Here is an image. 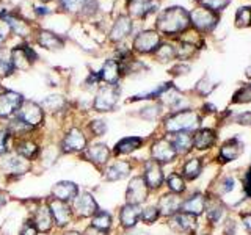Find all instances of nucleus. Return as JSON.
Segmentation results:
<instances>
[{
    "instance_id": "f257e3e1",
    "label": "nucleus",
    "mask_w": 251,
    "mask_h": 235,
    "mask_svg": "<svg viewBox=\"0 0 251 235\" xmlns=\"http://www.w3.org/2000/svg\"><path fill=\"white\" fill-rule=\"evenodd\" d=\"M202 118L196 110L187 108L179 110V112H173L167 118H163L162 130L165 135H175L179 132H196L201 129Z\"/></svg>"
},
{
    "instance_id": "f03ea898",
    "label": "nucleus",
    "mask_w": 251,
    "mask_h": 235,
    "mask_svg": "<svg viewBox=\"0 0 251 235\" xmlns=\"http://www.w3.org/2000/svg\"><path fill=\"white\" fill-rule=\"evenodd\" d=\"M190 13H187L184 8L173 6L165 10L159 19H157V28L165 35H177L182 33L190 25Z\"/></svg>"
},
{
    "instance_id": "7ed1b4c3",
    "label": "nucleus",
    "mask_w": 251,
    "mask_h": 235,
    "mask_svg": "<svg viewBox=\"0 0 251 235\" xmlns=\"http://www.w3.org/2000/svg\"><path fill=\"white\" fill-rule=\"evenodd\" d=\"M149 159H152L154 162L160 163L162 166L163 164L176 163L179 155H177L176 149H175V146H173L168 135L152 138L151 144H149Z\"/></svg>"
},
{
    "instance_id": "20e7f679",
    "label": "nucleus",
    "mask_w": 251,
    "mask_h": 235,
    "mask_svg": "<svg viewBox=\"0 0 251 235\" xmlns=\"http://www.w3.org/2000/svg\"><path fill=\"white\" fill-rule=\"evenodd\" d=\"M149 194H151V190H149L143 174H137L129 179V185L126 188V202L143 206L148 202Z\"/></svg>"
},
{
    "instance_id": "39448f33",
    "label": "nucleus",
    "mask_w": 251,
    "mask_h": 235,
    "mask_svg": "<svg viewBox=\"0 0 251 235\" xmlns=\"http://www.w3.org/2000/svg\"><path fill=\"white\" fill-rule=\"evenodd\" d=\"M141 168H143V177L146 180L149 190L160 191L165 187V179H167V174L163 172L162 164L154 162L152 159H148V160H143Z\"/></svg>"
},
{
    "instance_id": "423d86ee",
    "label": "nucleus",
    "mask_w": 251,
    "mask_h": 235,
    "mask_svg": "<svg viewBox=\"0 0 251 235\" xmlns=\"http://www.w3.org/2000/svg\"><path fill=\"white\" fill-rule=\"evenodd\" d=\"M243 152H245V144H243V141L239 137H232L229 140H226L225 143L218 147L217 160L222 164L232 163L235 160H239Z\"/></svg>"
},
{
    "instance_id": "0eeeda50",
    "label": "nucleus",
    "mask_w": 251,
    "mask_h": 235,
    "mask_svg": "<svg viewBox=\"0 0 251 235\" xmlns=\"http://www.w3.org/2000/svg\"><path fill=\"white\" fill-rule=\"evenodd\" d=\"M168 226L176 234H184V235H195L200 229L198 216H195L192 213H185V212H179L173 218H170Z\"/></svg>"
},
{
    "instance_id": "6e6552de",
    "label": "nucleus",
    "mask_w": 251,
    "mask_h": 235,
    "mask_svg": "<svg viewBox=\"0 0 251 235\" xmlns=\"http://www.w3.org/2000/svg\"><path fill=\"white\" fill-rule=\"evenodd\" d=\"M118 96H120V91H118L116 85H104L94 99V110L96 112H112L118 102Z\"/></svg>"
},
{
    "instance_id": "1a4fd4ad",
    "label": "nucleus",
    "mask_w": 251,
    "mask_h": 235,
    "mask_svg": "<svg viewBox=\"0 0 251 235\" xmlns=\"http://www.w3.org/2000/svg\"><path fill=\"white\" fill-rule=\"evenodd\" d=\"M182 201L184 198L180 194H175L171 191H165L160 194L159 201H157V209L160 212V216L162 218H173L176 213L180 212V207H182Z\"/></svg>"
},
{
    "instance_id": "9d476101",
    "label": "nucleus",
    "mask_w": 251,
    "mask_h": 235,
    "mask_svg": "<svg viewBox=\"0 0 251 235\" xmlns=\"http://www.w3.org/2000/svg\"><path fill=\"white\" fill-rule=\"evenodd\" d=\"M73 212L78 218H93L99 212L98 202L90 193L77 194V198L73 201Z\"/></svg>"
},
{
    "instance_id": "9b49d317",
    "label": "nucleus",
    "mask_w": 251,
    "mask_h": 235,
    "mask_svg": "<svg viewBox=\"0 0 251 235\" xmlns=\"http://www.w3.org/2000/svg\"><path fill=\"white\" fill-rule=\"evenodd\" d=\"M160 47V35L154 30H145L133 39V49L140 53H155Z\"/></svg>"
},
{
    "instance_id": "f8f14e48",
    "label": "nucleus",
    "mask_w": 251,
    "mask_h": 235,
    "mask_svg": "<svg viewBox=\"0 0 251 235\" xmlns=\"http://www.w3.org/2000/svg\"><path fill=\"white\" fill-rule=\"evenodd\" d=\"M218 141L217 130L209 127H201L193 132V151L196 152H209L215 147Z\"/></svg>"
},
{
    "instance_id": "ddd939ff",
    "label": "nucleus",
    "mask_w": 251,
    "mask_h": 235,
    "mask_svg": "<svg viewBox=\"0 0 251 235\" xmlns=\"http://www.w3.org/2000/svg\"><path fill=\"white\" fill-rule=\"evenodd\" d=\"M190 22L200 31H209L217 25L218 18L214 11L207 10V8H195L190 13Z\"/></svg>"
},
{
    "instance_id": "4468645a",
    "label": "nucleus",
    "mask_w": 251,
    "mask_h": 235,
    "mask_svg": "<svg viewBox=\"0 0 251 235\" xmlns=\"http://www.w3.org/2000/svg\"><path fill=\"white\" fill-rule=\"evenodd\" d=\"M86 137L83 135V132L80 129H71L65 138L61 141V151L66 154H73V152H82L86 149Z\"/></svg>"
},
{
    "instance_id": "2eb2a0df",
    "label": "nucleus",
    "mask_w": 251,
    "mask_h": 235,
    "mask_svg": "<svg viewBox=\"0 0 251 235\" xmlns=\"http://www.w3.org/2000/svg\"><path fill=\"white\" fill-rule=\"evenodd\" d=\"M202 168H204V162L201 157L188 155V157H185L182 164H180L179 172L182 174V177L187 180V182H195L196 179L201 177Z\"/></svg>"
},
{
    "instance_id": "dca6fc26",
    "label": "nucleus",
    "mask_w": 251,
    "mask_h": 235,
    "mask_svg": "<svg viewBox=\"0 0 251 235\" xmlns=\"http://www.w3.org/2000/svg\"><path fill=\"white\" fill-rule=\"evenodd\" d=\"M141 206H135V204H127L126 202L120 210V224L124 231H132L135 229L140 223V215H141Z\"/></svg>"
},
{
    "instance_id": "f3484780",
    "label": "nucleus",
    "mask_w": 251,
    "mask_h": 235,
    "mask_svg": "<svg viewBox=\"0 0 251 235\" xmlns=\"http://www.w3.org/2000/svg\"><path fill=\"white\" fill-rule=\"evenodd\" d=\"M180 212L192 213L198 218L201 215H204V212H206V193L193 191L192 194H188L187 198H184V201H182Z\"/></svg>"
},
{
    "instance_id": "a211bd4d",
    "label": "nucleus",
    "mask_w": 251,
    "mask_h": 235,
    "mask_svg": "<svg viewBox=\"0 0 251 235\" xmlns=\"http://www.w3.org/2000/svg\"><path fill=\"white\" fill-rule=\"evenodd\" d=\"M132 169H133L132 160H115L107 166L105 179L110 180V182H118V180L129 177Z\"/></svg>"
},
{
    "instance_id": "6ab92c4d",
    "label": "nucleus",
    "mask_w": 251,
    "mask_h": 235,
    "mask_svg": "<svg viewBox=\"0 0 251 235\" xmlns=\"http://www.w3.org/2000/svg\"><path fill=\"white\" fill-rule=\"evenodd\" d=\"M49 209L52 212L53 221L57 223L60 227L68 226L71 223V219H73L74 212H73V209L68 206V202H63V201H58V199L53 198L49 202Z\"/></svg>"
},
{
    "instance_id": "aec40b11",
    "label": "nucleus",
    "mask_w": 251,
    "mask_h": 235,
    "mask_svg": "<svg viewBox=\"0 0 251 235\" xmlns=\"http://www.w3.org/2000/svg\"><path fill=\"white\" fill-rule=\"evenodd\" d=\"M83 154L86 157V160H90L91 163L96 164V166H102V164L108 163L113 152L110 151V147H107V144L98 143V144H91L86 147Z\"/></svg>"
},
{
    "instance_id": "412c9836",
    "label": "nucleus",
    "mask_w": 251,
    "mask_h": 235,
    "mask_svg": "<svg viewBox=\"0 0 251 235\" xmlns=\"http://www.w3.org/2000/svg\"><path fill=\"white\" fill-rule=\"evenodd\" d=\"M173 146H175L179 157H188L193 151V133L192 132H179L175 135H168Z\"/></svg>"
},
{
    "instance_id": "4be33fe9",
    "label": "nucleus",
    "mask_w": 251,
    "mask_h": 235,
    "mask_svg": "<svg viewBox=\"0 0 251 235\" xmlns=\"http://www.w3.org/2000/svg\"><path fill=\"white\" fill-rule=\"evenodd\" d=\"M145 144L143 137H124L113 147L115 155H132L133 152L140 151Z\"/></svg>"
},
{
    "instance_id": "5701e85b",
    "label": "nucleus",
    "mask_w": 251,
    "mask_h": 235,
    "mask_svg": "<svg viewBox=\"0 0 251 235\" xmlns=\"http://www.w3.org/2000/svg\"><path fill=\"white\" fill-rule=\"evenodd\" d=\"M24 104V99L21 94L14 91H5L0 94V116H8L19 110Z\"/></svg>"
},
{
    "instance_id": "b1692460",
    "label": "nucleus",
    "mask_w": 251,
    "mask_h": 235,
    "mask_svg": "<svg viewBox=\"0 0 251 235\" xmlns=\"http://www.w3.org/2000/svg\"><path fill=\"white\" fill-rule=\"evenodd\" d=\"M123 74V66L118 60H107L99 70V77L107 85H116Z\"/></svg>"
},
{
    "instance_id": "393cba45",
    "label": "nucleus",
    "mask_w": 251,
    "mask_h": 235,
    "mask_svg": "<svg viewBox=\"0 0 251 235\" xmlns=\"http://www.w3.org/2000/svg\"><path fill=\"white\" fill-rule=\"evenodd\" d=\"M19 119L28 124L30 127H33L43 121V110L35 102H25L19 110Z\"/></svg>"
},
{
    "instance_id": "a878e982",
    "label": "nucleus",
    "mask_w": 251,
    "mask_h": 235,
    "mask_svg": "<svg viewBox=\"0 0 251 235\" xmlns=\"http://www.w3.org/2000/svg\"><path fill=\"white\" fill-rule=\"evenodd\" d=\"M78 194V187L74 182H69V180H63L58 182L52 188V196L55 199L63 201V202H71L77 198Z\"/></svg>"
},
{
    "instance_id": "bb28decb",
    "label": "nucleus",
    "mask_w": 251,
    "mask_h": 235,
    "mask_svg": "<svg viewBox=\"0 0 251 235\" xmlns=\"http://www.w3.org/2000/svg\"><path fill=\"white\" fill-rule=\"evenodd\" d=\"M0 168L5 172H11V174H21V172L27 171V162L24 157L16 155H5L0 159Z\"/></svg>"
},
{
    "instance_id": "cd10ccee",
    "label": "nucleus",
    "mask_w": 251,
    "mask_h": 235,
    "mask_svg": "<svg viewBox=\"0 0 251 235\" xmlns=\"http://www.w3.org/2000/svg\"><path fill=\"white\" fill-rule=\"evenodd\" d=\"M132 31V21L129 16H120L112 27V31H110V38L113 41H123L124 38H127L129 33Z\"/></svg>"
},
{
    "instance_id": "c85d7f7f",
    "label": "nucleus",
    "mask_w": 251,
    "mask_h": 235,
    "mask_svg": "<svg viewBox=\"0 0 251 235\" xmlns=\"http://www.w3.org/2000/svg\"><path fill=\"white\" fill-rule=\"evenodd\" d=\"M165 185H167V190L175 193V194H180L187 193V180L182 177L179 171H171L167 174V179H165Z\"/></svg>"
},
{
    "instance_id": "c756f323",
    "label": "nucleus",
    "mask_w": 251,
    "mask_h": 235,
    "mask_svg": "<svg viewBox=\"0 0 251 235\" xmlns=\"http://www.w3.org/2000/svg\"><path fill=\"white\" fill-rule=\"evenodd\" d=\"M235 185H237V182H235V177L232 174H223L222 177L217 179L215 187L210 188L209 191L215 193L217 196H220V198L223 199V196L231 194L235 190Z\"/></svg>"
},
{
    "instance_id": "7c9ffc66",
    "label": "nucleus",
    "mask_w": 251,
    "mask_h": 235,
    "mask_svg": "<svg viewBox=\"0 0 251 235\" xmlns=\"http://www.w3.org/2000/svg\"><path fill=\"white\" fill-rule=\"evenodd\" d=\"M35 226L39 232H49L53 224V216L49 207H39L35 215Z\"/></svg>"
},
{
    "instance_id": "2f4dec72",
    "label": "nucleus",
    "mask_w": 251,
    "mask_h": 235,
    "mask_svg": "<svg viewBox=\"0 0 251 235\" xmlns=\"http://www.w3.org/2000/svg\"><path fill=\"white\" fill-rule=\"evenodd\" d=\"M155 10V3L151 0H130V13L137 18H145Z\"/></svg>"
},
{
    "instance_id": "473e14b6",
    "label": "nucleus",
    "mask_w": 251,
    "mask_h": 235,
    "mask_svg": "<svg viewBox=\"0 0 251 235\" xmlns=\"http://www.w3.org/2000/svg\"><path fill=\"white\" fill-rule=\"evenodd\" d=\"M91 226L98 227V229H100V231L108 232L110 229H112V226H113V218H112V215L108 213V212L99 210L98 213L91 218Z\"/></svg>"
},
{
    "instance_id": "72a5a7b5",
    "label": "nucleus",
    "mask_w": 251,
    "mask_h": 235,
    "mask_svg": "<svg viewBox=\"0 0 251 235\" xmlns=\"http://www.w3.org/2000/svg\"><path fill=\"white\" fill-rule=\"evenodd\" d=\"M38 43L46 47V49H60V47H63V39L58 38L55 33H50V31H41Z\"/></svg>"
},
{
    "instance_id": "f704fd0d",
    "label": "nucleus",
    "mask_w": 251,
    "mask_h": 235,
    "mask_svg": "<svg viewBox=\"0 0 251 235\" xmlns=\"http://www.w3.org/2000/svg\"><path fill=\"white\" fill-rule=\"evenodd\" d=\"M162 216H160V212L157 209V206H146L141 209V215H140V223H143L146 226H151L154 223L159 221Z\"/></svg>"
},
{
    "instance_id": "c9c22d12",
    "label": "nucleus",
    "mask_w": 251,
    "mask_h": 235,
    "mask_svg": "<svg viewBox=\"0 0 251 235\" xmlns=\"http://www.w3.org/2000/svg\"><path fill=\"white\" fill-rule=\"evenodd\" d=\"M251 102V85L245 83L234 93L232 104H250Z\"/></svg>"
},
{
    "instance_id": "e433bc0d",
    "label": "nucleus",
    "mask_w": 251,
    "mask_h": 235,
    "mask_svg": "<svg viewBox=\"0 0 251 235\" xmlns=\"http://www.w3.org/2000/svg\"><path fill=\"white\" fill-rule=\"evenodd\" d=\"M143 119H148V121H154L157 119L160 115H162V104H151V105H148L145 108H141L140 110V113H138Z\"/></svg>"
},
{
    "instance_id": "4c0bfd02",
    "label": "nucleus",
    "mask_w": 251,
    "mask_h": 235,
    "mask_svg": "<svg viewBox=\"0 0 251 235\" xmlns=\"http://www.w3.org/2000/svg\"><path fill=\"white\" fill-rule=\"evenodd\" d=\"M154 55L159 58V61H170L176 57V49L171 44H160Z\"/></svg>"
},
{
    "instance_id": "58836bf2",
    "label": "nucleus",
    "mask_w": 251,
    "mask_h": 235,
    "mask_svg": "<svg viewBox=\"0 0 251 235\" xmlns=\"http://www.w3.org/2000/svg\"><path fill=\"white\" fill-rule=\"evenodd\" d=\"M215 83L209 80V77H202L201 80L196 83L195 86V91L200 94V96H209V94L215 90Z\"/></svg>"
},
{
    "instance_id": "ea45409f",
    "label": "nucleus",
    "mask_w": 251,
    "mask_h": 235,
    "mask_svg": "<svg viewBox=\"0 0 251 235\" xmlns=\"http://www.w3.org/2000/svg\"><path fill=\"white\" fill-rule=\"evenodd\" d=\"M176 49V58H179V60H187V58H190L192 55H193V52H195V49H196V46L195 44H192V43H180L177 47H175Z\"/></svg>"
},
{
    "instance_id": "a19ab883",
    "label": "nucleus",
    "mask_w": 251,
    "mask_h": 235,
    "mask_svg": "<svg viewBox=\"0 0 251 235\" xmlns=\"http://www.w3.org/2000/svg\"><path fill=\"white\" fill-rule=\"evenodd\" d=\"M200 3L204 8H207V10L217 13V11H223L231 3V0H200Z\"/></svg>"
},
{
    "instance_id": "79ce46f5",
    "label": "nucleus",
    "mask_w": 251,
    "mask_h": 235,
    "mask_svg": "<svg viewBox=\"0 0 251 235\" xmlns=\"http://www.w3.org/2000/svg\"><path fill=\"white\" fill-rule=\"evenodd\" d=\"M8 52H0V74L2 75H10L14 69L13 57H6Z\"/></svg>"
},
{
    "instance_id": "37998d69",
    "label": "nucleus",
    "mask_w": 251,
    "mask_h": 235,
    "mask_svg": "<svg viewBox=\"0 0 251 235\" xmlns=\"http://www.w3.org/2000/svg\"><path fill=\"white\" fill-rule=\"evenodd\" d=\"M235 22H237L239 27L251 25V8H239L237 14H235Z\"/></svg>"
},
{
    "instance_id": "c03bdc74",
    "label": "nucleus",
    "mask_w": 251,
    "mask_h": 235,
    "mask_svg": "<svg viewBox=\"0 0 251 235\" xmlns=\"http://www.w3.org/2000/svg\"><path fill=\"white\" fill-rule=\"evenodd\" d=\"M242 193L247 199L251 201V164L245 169L242 176Z\"/></svg>"
},
{
    "instance_id": "a18cd8bd",
    "label": "nucleus",
    "mask_w": 251,
    "mask_h": 235,
    "mask_svg": "<svg viewBox=\"0 0 251 235\" xmlns=\"http://www.w3.org/2000/svg\"><path fill=\"white\" fill-rule=\"evenodd\" d=\"M239 221L234 216H227L226 221L222 224V234L223 235H235L237 234Z\"/></svg>"
},
{
    "instance_id": "49530a36",
    "label": "nucleus",
    "mask_w": 251,
    "mask_h": 235,
    "mask_svg": "<svg viewBox=\"0 0 251 235\" xmlns=\"http://www.w3.org/2000/svg\"><path fill=\"white\" fill-rule=\"evenodd\" d=\"M38 152V146L30 143V141H27V143H22L19 146V154L24 157V159H33V157L36 155Z\"/></svg>"
},
{
    "instance_id": "de8ad7c7",
    "label": "nucleus",
    "mask_w": 251,
    "mask_h": 235,
    "mask_svg": "<svg viewBox=\"0 0 251 235\" xmlns=\"http://www.w3.org/2000/svg\"><path fill=\"white\" fill-rule=\"evenodd\" d=\"M90 130L94 137H102L107 132V124L104 119H94L90 122Z\"/></svg>"
},
{
    "instance_id": "09e8293b",
    "label": "nucleus",
    "mask_w": 251,
    "mask_h": 235,
    "mask_svg": "<svg viewBox=\"0 0 251 235\" xmlns=\"http://www.w3.org/2000/svg\"><path fill=\"white\" fill-rule=\"evenodd\" d=\"M43 105L47 107V108H50L52 112H57V110H60L63 105H65V100H63L61 96H50V97H47L43 102Z\"/></svg>"
},
{
    "instance_id": "8fccbe9b",
    "label": "nucleus",
    "mask_w": 251,
    "mask_h": 235,
    "mask_svg": "<svg viewBox=\"0 0 251 235\" xmlns=\"http://www.w3.org/2000/svg\"><path fill=\"white\" fill-rule=\"evenodd\" d=\"M239 219H240V224L243 229H245V232L251 235V210L239 212Z\"/></svg>"
},
{
    "instance_id": "3c124183",
    "label": "nucleus",
    "mask_w": 251,
    "mask_h": 235,
    "mask_svg": "<svg viewBox=\"0 0 251 235\" xmlns=\"http://www.w3.org/2000/svg\"><path fill=\"white\" fill-rule=\"evenodd\" d=\"M86 2H88V0H61L63 6L69 11H78L82 6H85Z\"/></svg>"
},
{
    "instance_id": "603ef678",
    "label": "nucleus",
    "mask_w": 251,
    "mask_h": 235,
    "mask_svg": "<svg viewBox=\"0 0 251 235\" xmlns=\"http://www.w3.org/2000/svg\"><path fill=\"white\" fill-rule=\"evenodd\" d=\"M234 122H237L245 127H251V112H243L234 118Z\"/></svg>"
},
{
    "instance_id": "864d4df0",
    "label": "nucleus",
    "mask_w": 251,
    "mask_h": 235,
    "mask_svg": "<svg viewBox=\"0 0 251 235\" xmlns=\"http://www.w3.org/2000/svg\"><path fill=\"white\" fill-rule=\"evenodd\" d=\"M190 72V66L188 65H184V63H179L175 68L171 69V74L173 75H185Z\"/></svg>"
},
{
    "instance_id": "5fc2aeb1",
    "label": "nucleus",
    "mask_w": 251,
    "mask_h": 235,
    "mask_svg": "<svg viewBox=\"0 0 251 235\" xmlns=\"http://www.w3.org/2000/svg\"><path fill=\"white\" fill-rule=\"evenodd\" d=\"M36 234H38V229H36L35 223H31V221H28L25 226H24V229L21 232V235H36Z\"/></svg>"
},
{
    "instance_id": "6e6d98bb",
    "label": "nucleus",
    "mask_w": 251,
    "mask_h": 235,
    "mask_svg": "<svg viewBox=\"0 0 251 235\" xmlns=\"http://www.w3.org/2000/svg\"><path fill=\"white\" fill-rule=\"evenodd\" d=\"M83 235H108L105 231H100L98 229V227H94V226H90V227H86V231Z\"/></svg>"
},
{
    "instance_id": "4d7b16f0",
    "label": "nucleus",
    "mask_w": 251,
    "mask_h": 235,
    "mask_svg": "<svg viewBox=\"0 0 251 235\" xmlns=\"http://www.w3.org/2000/svg\"><path fill=\"white\" fill-rule=\"evenodd\" d=\"M6 140H8V133L0 130V154H3L6 151Z\"/></svg>"
},
{
    "instance_id": "13d9d810",
    "label": "nucleus",
    "mask_w": 251,
    "mask_h": 235,
    "mask_svg": "<svg viewBox=\"0 0 251 235\" xmlns=\"http://www.w3.org/2000/svg\"><path fill=\"white\" fill-rule=\"evenodd\" d=\"M202 112L207 113V115H212V113H217V107L212 105V104H204L202 105Z\"/></svg>"
},
{
    "instance_id": "bf43d9fd",
    "label": "nucleus",
    "mask_w": 251,
    "mask_h": 235,
    "mask_svg": "<svg viewBox=\"0 0 251 235\" xmlns=\"http://www.w3.org/2000/svg\"><path fill=\"white\" fill-rule=\"evenodd\" d=\"M36 13H38V14H47V13H49V10H47V8L36 6Z\"/></svg>"
},
{
    "instance_id": "052dcab7",
    "label": "nucleus",
    "mask_w": 251,
    "mask_h": 235,
    "mask_svg": "<svg viewBox=\"0 0 251 235\" xmlns=\"http://www.w3.org/2000/svg\"><path fill=\"white\" fill-rule=\"evenodd\" d=\"M5 201H6V198H5V194H0V207L3 206L5 204Z\"/></svg>"
},
{
    "instance_id": "680f3d73",
    "label": "nucleus",
    "mask_w": 251,
    "mask_h": 235,
    "mask_svg": "<svg viewBox=\"0 0 251 235\" xmlns=\"http://www.w3.org/2000/svg\"><path fill=\"white\" fill-rule=\"evenodd\" d=\"M65 235H82L80 232H77V231H69V232H66Z\"/></svg>"
},
{
    "instance_id": "e2e57ef3",
    "label": "nucleus",
    "mask_w": 251,
    "mask_h": 235,
    "mask_svg": "<svg viewBox=\"0 0 251 235\" xmlns=\"http://www.w3.org/2000/svg\"><path fill=\"white\" fill-rule=\"evenodd\" d=\"M245 75H247L248 78H251V66H248V68H247V70H245Z\"/></svg>"
},
{
    "instance_id": "0e129e2a",
    "label": "nucleus",
    "mask_w": 251,
    "mask_h": 235,
    "mask_svg": "<svg viewBox=\"0 0 251 235\" xmlns=\"http://www.w3.org/2000/svg\"><path fill=\"white\" fill-rule=\"evenodd\" d=\"M195 235H212L210 232H202V234H198V232H196Z\"/></svg>"
},
{
    "instance_id": "69168bd1",
    "label": "nucleus",
    "mask_w": 251,
    "mask_h": 235,
    "mask_svg": "<svg viewBox=\"0 0 251 235\" xmlns=\"http://www.w3.org/2000/svg\"><path fill=\"white\" fill-rule=\"evenodd\" d=\"M43 2H49V0H43Z\"/></svg>"
}]
</instances>
